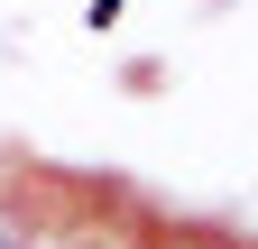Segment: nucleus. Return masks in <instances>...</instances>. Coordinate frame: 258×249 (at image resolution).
Returning <instances> with one entry per match:
<instances>
[{"label":"nucleus","mask_w":258,"mask_h":249,"mask_svg":"<svg viewBox=\"0 0 258 249\" xmlns=\"http://www.w3.org/2000/svg\"><path fill=\"white\" fill-rule=\"evenodd\" d=\"M0 249H46L37 212H28V203H10V194H0Z\"/></svg>","instance_id":"f257e3e1"},{"label":"nucleus","mask_w":258,"mask_h":249,"mask_svg":"<svg viewBox=\"0 0 258 249\" xmlns=\"http://www.w3.org/2000/svg\"><path fill=\"white\" fill-rule=\"evenodd\" d=\"M64 249H111V240H64Z\"/></svg>","instance_id":"f03ea898"},{"label":"nucleus","mask_w":258,"mask_h":249,"mask_svg":"<svg viewBox=\"0 0 258 249\" xmlns=\"http://www.w3.org/2000/svg\"><path fill=\"white\" fill-rule=\"evenodd\" d=\"M175 249H221V240H175Z\"/></svg>","instance_id":"7ed1b4c3"}]
</instances>
